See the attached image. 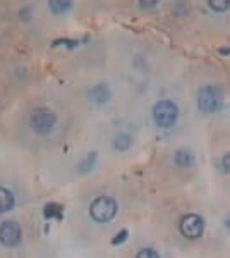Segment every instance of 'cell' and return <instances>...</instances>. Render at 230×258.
I'll return each mask as SVG.
<instances>
[{
    "label": "cell",
    "mask_w": 230,
    "mask_h": 258,
    "mask_svg": "<svg viewBox=\"0 0 230 258\" xmlns=\"http://www.w3.org/2000/svg\"><path fill=\"white\" fill-rule=\"evenodd\" d=\"M117 212H119V205H117L115 200L110 197H98L96 200H93V203H91V207H90L91 219L100 224L110 222L117 215Z\"/></svg>",
    "instance_id": "cell-1"
},
{
    "label": "cell",
    "mask_w": 230,
    "mask_h": 258,
    "mask_svg": "<svg viewBox=\"0 0 230 258\" xmlns=\"http://www.w3.org/2000/svg\"><path fill=\"white\" fill-rule=\"evenodd\" d=\"M198 107L204 114H215L223 107V97L216 86H203L198 91Z\"/></svg>",
    "instance_id": "cell-2"
},
{
    "label": "cell",
    "mask_w": 230,
    "mask_h": 258,
    "mask_svg": "<svg viewBox=\"0 0 230 258\" xmlns=\"http://www.w3.org/2000/svg\"><path fill=\"white\" fill-rule=\"evenodd\" d=\"M179 119V107L172 100H160L153 107V120L160 127H172Z\"/></svg>",
    "instance_id": "cell-3"
},
{
    "label": "cell",
    "mask_w": 230,
    "mask_h": 258,
    "mask_svg": "<svg viewBox=\"0 0 230 258\" xmlns=\"http://www.w3.org/2000/svg\"><path fill=\"white\" fill-rule=\"evenodd\" d=\"M23 238V229L14 220H6L0 224V243L7 248L18 246Z\"/></svg>",
    "instance_id": "cell-4"
},
{
    "label": "cell",
    "mask_w": 230,
    "mask_h": 258,
    "mask_svg": "<svg viewBox=\"0 0 230 258\" xmlns=\"http://www.w3.org/2000/svg\"><path fill=\"white\" fill-rule=\"evenodd\" d=\"M179 227H181V232L187 239H198L204 231V222L199 215L187 214L181 219Z\"/></svg>",
    "instance_id": "cell-5"
},
{
    "label": "cell",
    "mask_w": 230,
    "mask_h": 258,
    "mask_svg": "<svg viewBox=\"0 0 230 258\" xmlns=\"http://www.w3.org/2000/svg\"><path fill=\"white\" fill-rule=\"evenodd\" d=\"M29 122H31V127L35 129L36 133H40V135H47V133H50L53 127H55L57 117L50 110L40 109L31 115V120H29Z\"/></svg>",
    "instance_id": "cell-6"
},
{
    "label": "cell",
    "mask_w": 230,
    "mask_h": 258,
    "mask_svg": "<svg viewBox=\"0 0 230 258\" xmlns=\"http://www.w3.org/2000/svg\"><path fill=\"white\" fill-rule=\"evenodd\" d=\"M88 97H90L91 102L96 103V105H103V103H107L108 100H110V90H108V86L105 83H98V85H95L93 88L90 90Z\"/></svg>",
    "instance_id": "cell-7"
},
{
    "label": "cell",
    "mask_w": 230,
    "mask_h": 258,
    "mask_svg": "<svg viewBox=\"0 0 230 258\" xmlns=\"http://www.w3.org/2000/svg\"><path fill=\"white\" fill-rule=\"evenodd\" d=\"M174 162L175 165L182 169H189L194 165V155L189 152V150H177L175 152V157H174Z\"/></svg>",
    "instance_id": "cell-8"
},
{
    "label": "cell",
    "mask_w": 230,
    "mask_h": 258,
    "mask_svg": "<svg viewBox=\"0 0 230 258\" xmlns=\"http://www.w3.org/2000/svg\"><path fill=\"white\" fill-rule=\"evenodd\" d=\"M14 195L7 188H0V212H9L14 207Z\"/></svg>",
    "instance_id": "cell-9"
},
{
    "label": "cell",
    "mask_w": 230,
    "mask_h": 258,
    "mask_svg": "<svg viewBox=\"0 0 230 258\" xmlns=\"http://www.w3.org/2000/svg\"><path fill=\"white\" fill-rule=\"evenodd\" d=\"M48 6L55 14H64L72 7V0H48Z\"/></svg>",
    "instance_id": "cell-10"
},
{
    "label": "cell",
    "mask_w": 230,
    "mask_h": 258,
    "mask_svg": "<svg viewBox=\"0 0 230 258\" xmlns=\"http://www.w3.org/2000/svg\"><path fill=\"white\" fill-rule=\"evenodd\" d=\"M43 214H45V217H47V219L60 220L62 214H64V210H62V205H58V203H47V205H45Z\"/></svg>",
    "instance_id": "cell-11"
},
{
    "label": "cell",
    "mask_w": 230,
    "mask_h": 258,
    "mask_svg": "<svg viewBox=\"0 0 230 258\" xmlns=\"http://www.w3.org/2000/svg\"><path fill=\"white\" fill-rule=\"evenodd\" d=\"M132 145V140L129 135H119L117 138L114 140V148L119 150V152H125V150H129Z\"/></svg>",
    "instance_id": "cell-12"
},
{
    "label": "cell",
    "mask_w": 230,
    "mask_h": 258,
    "mask_svg": "<svg viewBox=\"0 0 230 258\" xmlns=\"http://www.w3.org/2000/svg\"><path fill=\"white\" fill-rule=\"evenodd\" d=\"M95 162H96V153H95V152H91L85 160L79 162V167H78V170H79V172H88V170L93 169Z\"/></svg>",
    "instance_id": "cell-13"
},
{
    "label": "cell",
    "mask_w": 230,
    "mask_h": 258,
    "mask_svg": "<svg viewBox=\"0 0 230 258\" xmlns=\"http://www.w3.org/2000/svg\"><path fill=\"white\" fill-rule=\"evenodd\" d=\"M208 4L216 12H225L230 9V0H208Z\"/></svg>",
    "instance_id": "cell-14"
},
{
    "label": "cell",
    "mask_w": 230,
    "mask_h": 258,
    "mask_svg": "<svg viewBox=\"0 0 230 258\" xmlns=\"http://www.w3.org/2000/svg\"><path fill=\"white\" fill-rule=\"evenodd\" d=\"M158 251H155L151 248H146V249H141L139 253H137V258H158Z\"/></svg>",
    "instance_id": "cell-15"
},
{
    "label": "cell",
    "mask_w": 230,
    "mask_h": 258,
    "mask_svg": "<svg viewBox=\"0 0 230 258\" xmlns=\"http://www.w3.org/2000/svg\"><path fill=\"white\" fill-rule=\"evenodd\" d=\"M158 2H160V0H139V6L144 7V9H151Z\"/></svg>",
    "instance_id": "cell-16"
},
{
    "label": "cell",
    "mask_w": 230,
    "mask_h": 258,
    "mask_svg": "<svg viewBox=\"0 0 230 258\" xmlns=\"http://www.w3.org/2000/svg\"><path fill=\"white\" fill-rule=\"evenodd\" d=\"M127 238V231H125V229H122V231L119 232V236H117V238H114L112 239V244H120L122 243V241Z\"/></svg>",
    "instance_id": "cell-17"
},
{
    "label": "cell",
    "mask_w": 230,
    "mask_h": 258,
    "mask_svg": "<svg viewBox=\"0 0 230 258\" xmlns=\"http://www.w3.org/2000/svg\"><path fill=\"white\" fill-rule=\"evenodd\" d=\"M221 169H223L225 172L230 174V153H228V155H225L223 159H221Z\"/></svg>",
    "instance_id": "cell-18"
},
{
    "label": "cell",
    "mask_w": 230,
    "mask_h": 258,
    "mask_svg": "<svg viewBox=\"0 0 230 258\" xmlns=\"http://www.w3.org/2000/svg\"><path fill=\"white\" fill-rule=\"evenodd\" d=\"M225 227L230 229V215H227V217H225Z\"/></svg>",
    "instance_id": "cell-19"
},
{
    "label": "cell",
    "mask_w": 230,
    "mask_h": 258,
    "mask_svg": "<svg viewBox=\"0 0 230 258\" xmlns=\"http://www.w3.org/2000/svg\"><path fill=\"white\" fill-rule=\"evenodd\" d=\"M221 53H230V48H220Z\"/></svg>",
    "instance_id": "cell-20"
}]
</instances>
